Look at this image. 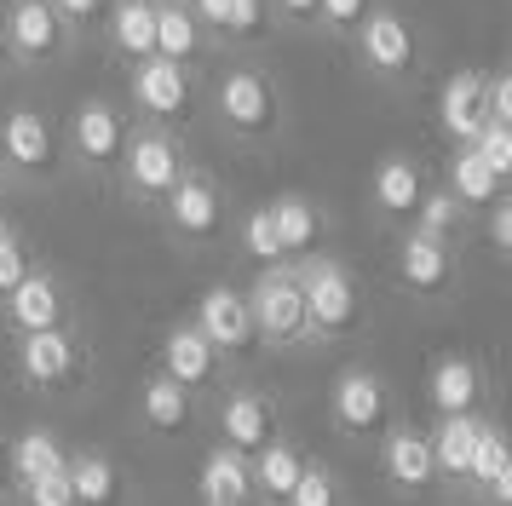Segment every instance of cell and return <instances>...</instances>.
Masks as SVG:
<instances>
[{"label":"cell","mask_w":512,"mask_h":506,"mask_svg":"<svg viewBox=\"0 0 512 506\" xmlns=\"http://www.w3.org/2000/svg\"><path fill=\"white\" fill-rule=\"evenodd\" d=\"M242 299H248V317H254L259 345L294 351V345L311 340V328H305V299H300V271H294V265H259L254 282L242 288Z\"/></svg>","instance_id":"obj_9"},{"label":"cell","mask_w":512,"mask_h":506,"mask_svg":"<svg viewBox=\"0 0 512 506\" xmlns=\"http://www.w3.org/2000/svg\"><path fill=\"white\" fill-rule=\"evenodd\" d=\"M52 466H64V449H58L52 432H24L12 449H6V472H12L18 483L41 478V472H52Z\"/></svg>","instance_id":"obj_34"},{"label":"cell","mask_w":512,"mask_h":506,"mask_svg":"<svg viewBox=\"0 0 512 506\" xmlns=\"http://www.w3.org/2000/svg\"><path fill=\"white\" fill-rule=\"evenodd\" d=\"M93 35L104 41V52H110L121 69L139 64V58L156 52V6H139V0H110Z\"/></svg>","instance_id":"obj_18"},{"label":"cell","mask_w":512,"mask_h":506,"mask_svg":"<svg viewBox=\"0 0 512 506\" xmlns=\"http://www.w3.org/2000/svg\"><path fill=\"white\" fill-rule=\"evenodd\" d=\"M139 6H167V0H139Z\"/></svg>","instance_id":"obj_46"},{"label":"cell","mask_w":512,"mask_h":506,"mask_svg":"<svg viewBox=\"0 0 512 506\" xmlns=\"http://www.w3.org/2000/svg\"><path fill=\"white\" fill-rule=\"evenodd\" d=\"M196 328H202V340L219 351V357H248L259 345L254 334V317H248V299H242V288H208V294L196 299Z\"/></svg>","instance_id":"obj_14"},{"label":"cell","mask_w":512,"mask_h":506,"mask_svg":"<svg viewBox=\"0 0 512 506\" xmlns=\"http://www.w3.org/2000/svg\"><path fill=\"white\" fill-rule=\"evenodd\" d=\"M254 495V478H248V455H236V449H213L202 460V501L208 506H248Z\"/></svg>","instance_id":"obj_30"},{"label":"cell","mask_w":512,"mask_h":506,"mask_svg":"<svg viewBox=\"0 0 512 506\" xmlns=\"http://www.w3.org/2000/svg\"><path fill=\"white\" fill-rule=\"evenodd\" d=\"M300 472H305V460H300V449H288V443H265V449H254V460H248V478H254V489L265 495V501H288L294 495V483H300Z\"/></svg>","instance_id":"obj_31"},{"label":"cell","mask_w":512,"mask_h":506,"mask_svg":"<svg viewBox=\"0 0 512 506\" xmlns=\"http://www.w3.org/2000/svg\"><path fill=\"white\" fill-rule=\"evenodd\" d=\"M369 6L374 0H317V29H311V35L346 46L351 35H357V23L369 18Z\"/></svg>","instance_id":"obj_36"},{"label":"cell","mask_w":512,"mask_h":506,"mask_svg":"<svg viewBox=\"0 0 512 506\" xmlns=\"http://www.w3.org/2000/svg\"><path fill=\"white\" fill-rule=\"evenodd\" d=\"M443 190H449L466 213H478V207H489V202H501V196H507V179H501V173H489L472 144H461V150L449 156V179H443Z\"/></svg>","instance_id":"obj_24"},{"label":"cell","mask_w":512,"mask_h":506,"mask_svg":"<svg viewBox=\"0 0 512 506\" xmlns=\"http://www.w3.org/2000/svg\"><path fill=\"white\" fill-rule=\"evenodd\" d=\"M472 150H478V161H484L489 173L512 179V127H501V121H484V127H478V138H472Z\"/></svg>","instance_id":"obj_37"},{"label":"cell","mask_w":512,"mask_h":506,"mask_svg":"<svg viewBox=\"0 0 512 506\" xmlns=\"http://www.w3.org/2000/svg\"><path fill=\"white\" fill-rule=\"evenodd\" d=\"M461 219H466V207L443 190V184H426V196H420V207H415V230L420 236H455L461 230Z\"/></svg>","instance_id":"obj_35"},{"label":"cell","mask_w":512,"mask_h":506,"mask_svg":"<svg viewBox=\"0 0 512 506\" xmlns=\"http://www.w3.org/2000/svg\"><path fill=\"white\" fill-rule=\"evenodd\" d=\"M202 104L242 150H265L288 133V92L259 58H219V69L202 75Z\"/></svg>","instance_id":"obj_1"},{"label":"cell","mask_w":512,"mask_h":506,"mask_svg":"<svg viewBox=\"0 0 512 506\" xmlns=\"http://www.w3.org/2000/svg\"><path fill=\"white\" fill-rule=\"evenodd\" d=\"M484 236H489V253H495V259H507L512 253V202L507 196L484 207Z\"/></svg>","instance_id":"obj_43"},{"label":"cell","mask_w":512,"mask_h":506,"mask_svg":"<svg viewBox=\"0 0 512 506\" xmlns=\"http://www.w3.org/2000/svg\"><path fill=\"white\" fill-rule=\"evenodd\" d=\"M328 409H334V426L346 437H374L386 426L392 397H386V380L374 368H340V380L328 391Z\"/></svg>","instance_id":"obj_11"},{"label":"cell","mask_w":512,"mask_h":506,"mask_svg":"<svg viewBox=\"0 0 512 506\" xmlns=\"http://www.w3.org/2000/svg\"><path fill=\"white\" fill-rule=\"evenodd\" d=\"M478 437H484V420H478V414H443L438 432L426 437V449H432V466H438L443 478H466Z\"/></svg>","instance_id":"obj_26"},{"label":"cell","mask_w":512,"mask_h":506,"mask_svg":"<svg viewBox=\"0 0 512 506\" xmlns=\"http://www.w3.org/2000/svg\"><path fill=\"white\" fill-rule=\"evenodd\" d=\"M392 271H397V282L409 288V294H420V299H438V294H449L455 288V248L443 242V236H420V230H403V242H397V253H392Z\"/></svg>","instance_id":"obj_12"},{"label":"cell","mask_w":512,"mask_h":506,"mask_svg":"<svg viewBox=\"0 0 512 506\" xmlns=\"http://www.w3.org/2000/svg\"><path fill=\"white\" fill-rule=\"evenodd\" d=\"M236 248H242V259H254V265H288V259H282V242H277V225H271V207L265 202L248 207V213L236 219Z\"/></svg>","instance_id":"obj_33"},{"label":"cell","mask_w":512,"mask_h":506,"mask_svg":"<svg viewBox=\"0 0 512 506\" xmlns=\"http://www.w3.org/2000/svg\"><path fill=\"white\" fill-rule=\"evenodd\" d=\"M282 506H340V489H334V478H328L323 466H311V460H305L300 483H294V495H288Z\"/></svg>","instance_id":"obj_38"},{"label":"cell","mask_w":512,"mask_h":506,"mask_svg":"<svg viewBox=\"0 0 512 506\" xmlns=\"http://www.w3.org/2000/svg\"><path fill=\"white\" fill-rule=\"evenodd\" d=\"M64 173V144H58V121L35 104H12L0 115V179L41 190Z\"/></svg>","instance_id":"obj_6"},{"label":"cell","mask_w":512,"mask_h":506,"mask_svg":"<svg viewBox=\"0 0 512 506\" xmlns=\"http://www.w3.org/2000/svg\"><path fill=\"white\" fill-rule=\"evenodd\" d=\"M18 374L35 391H58L81 374V340L70 328H41V334H18Z\"/></svg>","instance_id":"obj_15"},{"label":"cell","mask_w":512,"mask_h":506,"mask_svg":"<svg viewBox=\"0 0 512 506\" xmlns=\"http://www.w3.org/2000/svg\"><path fill=\"white\" fill-rule=\"evenodd\" d=\"M156 58H173V64H202L208 58V41H202L185 0L156 6Z\"/></svg>","instance_id":"obj_29"},{"label":"cell","mask_w":512,"mask_h":506,"mask_svg":"<svg viewBox=\"0 0 512 506\" xmlns=\"http://www.w3.org/2000/svg\"><path fill=\"white\" fill-rule=\"evenodd\" d=\"M432 115H438V133L461 150V144H472L478 138V127L489 121L484 110V69H449L438 87V104H432Z\"/></svg>","instance_id":"obj_17"},{"label":"cell","mask_w":512,"mask_h":506,"mask_svg":"<svg viewBox=\"0 0 512 506\" xmlns=\"http://www.w3.org/2000/svg\"><path fill=\"white\" fill-rule=\"evenodd\" d=\"M190 397H196V391H185L179 380L150 374V380H144V391H139V420L150 426V432H162V437L185 432V426H190Z\"/></svg>","instance_id":"obj_28"},{"label":"cell","mask_w":512,"mask_h":506,"mask_svg":"<svg viewBox=\"0 0 512 506\" xmlns=\"http://www.w3.org/2000/svg\"><path fill=\"white\" fill-rule=\"evenodd\" d=\"M12 478V472H6V443H0V483Z\"/></svg>","instance_id":"obj_45"},{"label":"cell","mask_w":512,"mask_h":506,"mask_svg":"<svg viewBox=\"0 0 512 506\" xmlns=\"http://www.w3.org/2000/svg\"><path fill=\"white\" fill-rule=\"evenodd\" d=\"M29 265H35V259H29L24 236H18V230H6V236H0V299H6L12 288H18V282H24Z\"/></svg>","instance_id":"obj_39"},{"label":"cell","mask_w":512,"mask_h":506,"mask_svg":"<svg viewBox=\"0 0 512 506\" xmlns=\"http://www.w3.org/2000/svg\"><path fill=\"white\" fill-rule=\"evenodd\" d=\"M104 6H110V0H52V12H58V18H64V23L75 29V41H87V35L98 29Z\"/></svg>","instance_id":"obj_42"},{"label":"cell","mask_w":512,"mask_h":506,"mask_svg":"<svg viewBox=\"0 0 512 506\" xmlns=\"http://www.w3.org/2000/svg\"><path fill=\"white\" fill-rule=\"evenodd\" d=\"M466 478L484 483V495H489L495 506L512 501V455H507V437L495 432V426H484L478 449H472V466H466Z\"/></svg>","instance_id":"obj_32"},{"label":"cell","mask_w":512,"mask_h":506,"mask_svg":"<svg viewBox=\"0 0 512 506\" xmlns=\"http://www.w3.org/2000/svg\"><path fill=\"white\" fill-rule=\"evenodd\" d=\"M277 41V23H271V0H231L225 6V29H219V52L225 58H254Z\"/></svg>","instance_id":"obj_23"},{"label":"cell","mask_w":512,"mask_h":506,"mask_svg":"<svg viewBox=\"0 0 512 506\" xmlns=\"http://www.w3.org/2000/svg\"><path fill=\"white\" fill-rule=\"evenodd\" d=\"M271 225H277V242H282V259L294 265V259H305V253H317V236H323V207L311 202V196H300V190H282V196H271Z\"/></svg>","instance_id":"obj_20"},{"label":"cell","mask_w":512,"mask_h":506,"mask_svg":"<svg viewBox=\"0 0 512 506\" xmlns=\"http://www.w3.org/2000/svg\"><path fill=\"white\" fill-rule=\"evenodd\" d=\"M426 397L438 414H478V397H484V368L472 357H438L432 363V380H426Z\"/></svg>","instance_id":"obj_22"},{"label":"cell","mask_w":512,"mask_h":506,"mask_svg":"<svg viewBox=\"0 0 512 506\" xmlns=\"http://www.w3.org/2000/svg\"><path fill=\"white\" fill-rule=\"evenodd\" d=\"M64 478H70L75 506H116L121 501V466L110 455H98V449L64 460Z\"/></svg>","instance_id":"obj_27"},{"label":"cell","mask_w":512,"mask_h":506,"mask_svg":"<svg viewBox=\"0 0 512 506\" xmlns=\"http://www.w3.org/2000/svg\"><path fill=\"white\" fill-rule=\"evenodd\" d=\"M380 466H386V478H392L397 489H426V483L438 478V466H432V449H426V437L409 432V426L386 432V443H380Z\"/></svg>","instance_id":"obj_25"},{"label":"cell","mask_w":512,"mask_h":506,"mask_svg":"<svg viewBox=\"0 0 512 506\" xmlns=\"http://www.w3.org/2000/svg\"><path fill=\"white\" fill-rule=\"evenodd\" d=\"M277 35H311L317 29V0H271Z\"/></svg>","instance_id":"obj_41"},{"label":"cell","mask_w":512,"mask_h":506,"mask_svg":"<svg viewBox=\"0 0 512 506\" xmlns=\"http://www.w3.org/2000/svg\"><path fill=\"white\" fill-rule=\"evenodd\" d=\"M0 18H6L12 69H52L81 46L70 23L52 12V0H0Z\"/></svg>","instance_id":"obj_10"},{"label":"cell","mask_w":512,"mask_h":506,"mask_svg":"<svg viewBox=\"0 0 512 506\" xmlns=\"http://www.w3.org/2000/svg\"><path fill=\"white\" fill-rule=\"evenodd\" d=\"M6 230H12V225H6V219H0V236H6Z\"/></svg>","instance_id":"obj_47"},{"label":"cell","mask_w":512,"mask_h":506,"mask_svg":"<svg viewBox=\"0 0 512 506\" xmlns=\"http://www.w3.org/2000/svg\"><path fill=\"white\" fill-rule=\"evenodd\" d=\"M202 110V64H173V58H139L127 64V115L139 127H185Z\"/></svg>","instance_id":"obj_3"},{"label":"cell","mask_w":512,"mask_h":506,"mask_svg":"<svg viewBox=\"0 0 512 506\" xmlns=\"http://www.w3.org/2000/svg\"><path fill=\"white\" fill-rule=\"evenodd\" d=\"M190 173V150H185V133L173 127H139L127 133V150L116 161V190L127 196L133 207H162V196Z\"/></svg>","instance_id":"obj_5"},{"label":"cell","mask_w":512,"mask_h":506,"mask_svg":"<svg viewBox=\"0 0 512 506\" xmlns=\"http://www.w3.org/2000/svg\"><path fill=\"white\" fill-rule=\"evenodd\" d=\"M156 213H162L167 236L185 242V248H208V242H219L231 230V196H225V184L213 179L208 167H190L185 179L162 196Z\"/></svg>","instance_id":"obj_8"},{"label":"cell","mask_w":512,"mask_h":506,"mask_svg":"<svg viewBox=\"0 0 512 506\" xmlns=\"http://www.w3.org/2000/svg\"><path fill=\"white\" fill-rule=\"evenodd\" d=\"M162 374L179 380L185 391H202V386L219 380V351L202 340L196 322H173V328L162 334Z\"/></svg>","instance_id":"obj_19"},{"label":"cell","mask_w":512,"mask_h":506,"mask_svg":"<svg viewBox=\"0 0 512 506\" xmlns=\"http://www.w3.org/2000/svg\"><path fill=\"white\" fill-rule=\"evenodd\" d=\"M6 305V322H12V334H41V328H64L70 317V294H64V282L41 265H29V276L12 288V294L0 299Z\"/></svg>","instance_id":"obj_16"},{"label":"cell","mask_w":512,"mask_h":506,"mask_svg":"<svg viewBox=\"0 0 512 506\" xmlns=\"http://www.w3.org/2000/svg\"><path fill=\"white\" fill-rule=\"evenodd\" d=\"M219 432H225V449L254 455V449H265L277 437V414H271V403L259 391H236V397H225V409H219Z\"/></svg>","instance_id":"obj_21"},{"label":"cell","mask_w":512,"mask_h":506,"mask_svg":"<svg viewBox=\"0 0 512 506\" xmlns=\"http://www.w3.org/2000/svg\"><path fill=\"white\" fill-rule=\"evenodd\" d=\"M127 133H133V115L127 104L104 98V92H87L64 121H58V144H64V161L87 179H116V161L127 150Z\"/></svg>","instance_id":"obj_4"},{"label":"cell","mask_w":512,"mask_h":506,"mask_svg":"<svg viewBox=\"0 0 512 506\" xmlns=\"http://www.w3.org/2000/svg\"><path fill=\"white\" fill-rule=\"evenodd\" d=\"M426 167H420V156H409V150H392V156L374 161L369 173V207L386 219V225H409L415 219L420 196H426Z\"/></svg>","instance_id":"obj_13"},{"label":"cell","mask_w":512,"mask_h":506,"mask_svg":"<svg viewBox=\"0 0 512 506\" xmlns=\"http://www.w3.org/2000/svg\"><path fill=\"white\" fill-rule=\"evenodd\" d=\"M24 501H29V506H75L64 466H52V472H41V478H29V483H24Z\"/></svg>","instance_id":"obj_40"},{"label":"cell","mask_w":512,"mask_h":506,"mask_svg":"<svg viewBox=\"0 0 512 506\" xmlns=\"http://www.w3.org/2000/svg\"><path fill=\"white\" fill-rule=\"evenodd\" d=\"M0 190H6V179H0Z\"/></svg>","instance_id":"obj_48"},{"label":"cell","mask_w":512,"mask_h":506,"mask_svg":"<svg viewBox=\"0 0 512 506\" xmlns=\"http://www.w3.org/2000/svg\"><path fill=\"white\" fill-rule=\"evenodd\" d=\"M294 271H300V299H305L311 340H346L351 328L363 322V288H357L351 265L323 259V253H305V259H294Z\"/></svg>","instance_id":"obj_7"},{"label":"cell","mask_w":512,"mask_h":506,"mask_svg":"<svg viewBox=\"0 0 512 506\" xmlns=\"http://www.w3.org/2000/svg\"><path fill=\"white\" fill-rule=\"evenodd\" d=\"M0 75H12V46H6V18H0Z\"/></svg>","instance_id":"obj_44"},{"label":"cell","mask_w":512,"mask_h":506,"mask_svg":"<svg viewBox=\"0 0 512 506\" xmlns=\"http://www.w3.org/2000/svg\"><path fill=\"white\" fill-rule=\"evenodd\" d=\"M346 52H351V64L386 92H409L426 75V41L409 23V12L392 6V0H374L369 18L357 23V35L346 41Z\"/></svg>","instance_id":"obj_2"}]
</instances>
